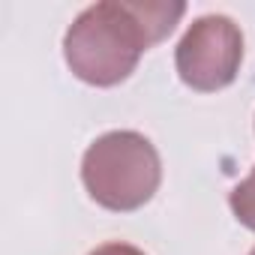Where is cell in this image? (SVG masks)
I'll use <instances>...</instances> for the list:
<instances>
[{
	"label": "cell",
	"instance_id": "obj_1",
	"mask_svg": "<svg viewBox=\"0 0 255 255\" xmlns=\"http://www.w3.org/2000/svg\"><path fill=\"white\" fill-rule=\"evenodd\" d=\"M183 3L165 0H102L87 6L63 36V57L75 78L93 87L126 81L141 54L162 42L183 18Z\"/></svg>",
	"mask_w": 255,
	"mask_h": 255
},
{
	"label": "cell",
	"instance_id": "obj_2",
	"mask_svg": "<svg viewBox=\"0 0 255 255\" xmlns=\"http://www.w3.org/2000/svg\"><path fill=\"white\" fill-rule=\"evenodd\" d=\"M81 180L99 207L129 213L156 195L162 162L150 138L132 129H117L99 135L87 147L81 159Z\"/></svg>",
	"mask_w": 255,
	"mask_h": 255
},
{
	"label": "cell",
	"instance_id": "obj_3",
	"mask_svg": "<svg viewBox=\"0 0 255 255\" xmlns=\"http://www.w3.org/2000/svg\"><path fill=\"white\" fill-rule=\"evenodd\" d=\"M243 63V33L228 15L195 18L174 51L177 75L198 93L228 87Z\"/></svg>",
	"mask_w": 255,
	"mask_h": 255
},
{
	"label": "cell",
	"instance_id": "obj_4",
	"mask_svg": "<svg viewBox=\"0 0 255 255\" xmlns=\"http://www.w3.org/2000/svg\"><path fill=\"white\" fill-rule=\"evenodd\" d=\"M231 213L237 216V222L249 231H255V165L252 171L246 174V180H240L234 189H231Z\"/></svg>",
	"mask_w": 255,
	"mask_h": 255
},
{
	"label": "cell",
	"instance_id": "obj_5",
	"mask_svg": "<svg viewBox=\"0 0 255 255\" xmlns=\"http://www.w3.org/2000/svg\"><path fill=\"white\" fill-rule=\"evenodd\" d=\"M90 255H144L138 246H132V243H102V246H96Z\"/></svg>",
	"mask_w": 255,
	"mask_h": 255
},
{
	"label": "cell",
	"instance_id": "obj_6",
	"mask_svg": "<svg viewBox=\"0 0 255 255\" xmlns=\"http://www.w3.org/2000/svg\"><path fill=\"white\" fill-rule=\"evenodd\" d=\"M249 255H255V249H252V252H249Z\"/></svg>",
	"mask_w": 255,
	"mask_h": 255
}]
</instances>
